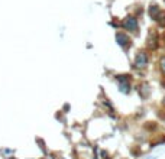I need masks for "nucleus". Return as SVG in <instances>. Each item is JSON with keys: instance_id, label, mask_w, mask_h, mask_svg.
I'll use <instances>...</instances> for the list:
<instances>
[{"instance_id": "f257e3e1", "label": "nucleus", "mask_w": 165, "mask_h": 159, "mask_svg": "<svg viewBox=\"0 0 165 159\" xmlns=\"http://www.w3.org/2000/svg\"><path fill=\"white\" fill-rule=\"evenodd\" d=\"M148 62H149V58H148V54L146 52H139L138 54L136 61H135L138 68H145V67L148 65Z\"/></svg>"}, {"instance_id": "7ed1b4c3", "label": "nucleus", "mask_w": 165, "mask_h": 159, "mask_svg": "<svg viewBox=\"0 0 165 159\" xmlns=\"http://www.w3.org/2000/svg\"><path fill=\"white\" fill-rule=\"evenodd\" d=\"M116 39H117V44L120 45V46H123V48H126L127 45H130V39L127 38L125 33H117Z\"/></svg>"}, {"instance_id": "20e7f679", "label": "nucleus", "mask_w": 165, "mask_h": 159, "mask_svg": "<svg viewBox=\"0 0 165 159\" xmlns=\"http://www.w3.org/2000/svg\"><path fill=\"white\" fill-rule=\"evenodd\" d=\"M161 65H162V71L165 72V56L162 58V61H161Z\"/></svg>"}, {"instance_id": "f03ea898", "label": "nucleus", "mask_w": 165, "mask_h": 159, "mask_svg": "<svg viewBox=\"0 0 165 159\" xmlns=\"http://www.w3.org/2000/svg\"><path fill=\"white\" fill-rule=\"evenodd\" d=\"M123 26H125V29H127V31H132V32H136L138 29V22L135 17H127L126 20L123 22Z\"/></svg>"}]
</instances>
